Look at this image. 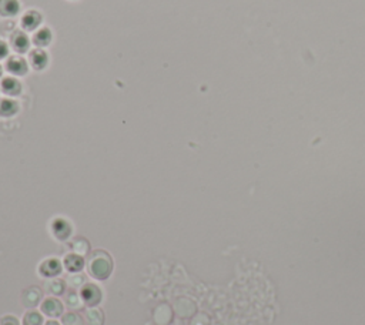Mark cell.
<instances>
[{"label":"cell","mask_w":365,"mask_h":325,"mask_svg":"<svg viewBox=\"0 0 365 325\" xmlns=\"http://www.w3.org/2000/svg\"><path fill=\"white\" fill-rule=\"evenodd\" d=\"M2 74H3V69H2V66H0V77H2Z\"/></svg>","instance_id":"cell-22"},{"label":"cell","mask_w":365,"mask_h":325,"mask_svg":"<svg viewBox=\"0 0 365 325\" xmlns=\"http://www.w3.org/2000/svg\"><path fill=\"white\" fill-rule=\"evenodd\" d=\"M52 290H53V293L56 294H60V293H63V290H64V286L62 284V283H52Z\"/></svg>","instance_id":"cell-20"},{"label":"cell","mask_w":365,"mask_h":325,"mask_svg":"<svg viewBox=\"0 0 365 325\" xmlns=\"http://www.w3.org/2000/svg\"><path fill=\"white\" fill-rule=\"evenodd\" d=\"M19 111V104L13 99H2L0 100V116L2 117H13Z\"/></svg>","instance_id":"cell-11"},{"label":"cell","mask_w":365,"mask_h":325,"mask_svg":"<svg viewBox=\"0 0 365 325\" xmlns=\"http://www.w3.org/2000/svg\"><path fill=\"white\" fill-rule=\"evenodd\" d=\"M63 324L64 325H83V321H81V318H80L77 314H67V315L63 318Z\"/></svg>","instance_id":"cell-17"},{"label":"cell","mask_w":365,"mask_h":325,"mask_svg":"<svg viewBox=\"0 0 365 325\" xmlns=\"http://www.w3.org/2000/svg\"><path fill=\"white\" fill-rule=\"evenodd\" d=\"M6 69L9 73H12L13 76H24L29 72V64L20 56H12L8 59Z\"/></svg>","instance_id":"cell-1"},{"label":"cell","mask_w":365,"mask_h":325,"mask_svg":"<svg viewBox=\"0 0 365 325\" xmlns=\"http://www.w3.org/2000/svg\"><path fill=\"white\" fill-rule=\"evenodd\" d=\"M41 22H43V16L40 15L39 12L29 10V12H26L23 17H22V27H23L26 32H33V30H36L37 27H40Z\"/></svg>","instance_id":"cell-3"},{"label":"cell","mask_w":365,"mask_h":325,"mask_svg":"<svg viewBox=\"0 0 365 325\" xmlns=\"http://www.w3.org/2000/svg\"><path fill=\"white\" fill-rule=\"evenodd\" d=\"M39 298H40V294L37 290H30V291H27V293L24 294V297H23L24 304H26V305H30V307L37 305Z\"/></svg>","instance_id":"cell-15"},{"label":"cell","mask_w":365,"mask_h":325,"mask_svg":"<svg viewBox=\"0 0 365 325\" xmlns=\"http://www.w3.org/2000/svg\"><path fill=\"white\" fill-rule=\"evenodd\" d=\"M52 41H53V33L48 27H41L33 36V43L39 49L48 48Z\"/></svg>","instance_id":"cell-8"},{"label":"cell","mask_w":365,"mask_h":325,"mask_svg":"<svg viewBox=\"0 0 365 325\" xmlns=\"http://www.w3.org/2000/svg\"><path fill=\"white\" fill-rule=\"evenodd\" d=\"M41 311L49 317H59L63 312V305L56 298H48L41 305Z\"/></svg>","instance_id":"cell-9"},{"label":"cell","mask_w":365,"mask_h":325,"mask_svg":"<svg viewBox=\"0 0 365 325\" xmlns=\"http://www.w3.org/2000/svg\"><path fill=\"white\" fill-rule=\"evenodd\" d=\"M12 46L17 53H26L30 49V39L24 32H16L12 36Z\"/></svg>","instance_id":"cell-5"},{"label":"cell","mask_w":365,"mask_h":325,"mask_svg":"<svg viewBox=\"0 0 365 325\" xmlns=\"http://www.w3.org/2000/svg\"><path fill=\"white\" fill-rule=\"evenodd\" d=\"M62 270V265L57 260H48L40 265V272L44 277H55Z\"/></svg>","instance_id":"cell-13"},{"label":"cell","mask_w":365,"mask_h":325,"mask_svg":"<svg viewBox=\"0 0 365 325\" xmlns=\"http://www.w3.org/2000/svg\"><path fill=\"white\" fill-rule=\"evenodd\" d=\"M20 12L19 0H0V15L3 17H15Z\"/></svg>","instance_id":"cell-10"},{"label":"cell","mask_w":365,"mask_h":325,"mask_svg":"<svg viewBox=\"0 0 365 325\" xmlns=\"http://www.w3.org/2000/svg\"><path fill=\"white\" fill-rule=\"evenodd\" d=\"M29 60H30L32 69L36 72H43L49 66V55L43 49L37 48L34 49L33 52H30Z\"/></svg>","instance_id":"cell-2"},{"label":"cell","mask_w":365,"mask_h":325,"mask_svg":"<svg viewBox=\"0 0 365 325\" xmlns=\"http://www.w3.org/2000/svg\"><path fill=\"white\" fill-rule=\"evenodd\" d=\"M0 325H19V321H17L15 317H5L2 318V321H0Z\"/></svg>","instance_id":"cell-18"},{"label":"cell","mask_w":365,"mask_h":325,"mask_svg":"<svg viewBox=\"0 0 365 325\" xmlns=\"http://www.w3.org/2000/svg\"><path fill=\"white\" fill-rule=\"evenodd\" d=\"M8 55H9L8 44H6L5 41H2V40H0V60H2V59H5V57H6Z\"/></svg>","instance_id":"cell-19"},{"label":"cell","mask_w":365,"mask_h":325,"mask_svg":"<svg viewBox=\"0 0 365 325\" xmlns=\"http://www.w3.org/2000/svg\"><path fill=\"white\" fill-rule=\"evenodd\" d=\"M53 233H55V236L57 238H60V240H64V238H67L70 236V233H72V227H70V224L63 220V218H57L53 221Z\"/></svg>","instance_id":"cell-12"},{"label":"cell","mask_w":365,"mask_h":325,"mask_svg":"<svg viewBox=\"0 0 365 325\" xmlns=\"http://www.w3.org/2000/svg\"><path fill=\"white\" fill-rule=\"evenodd\" d=\"M0 86H2V90H3L5 95L12 96V97L19 96L22 93V83L17 79H15V77H6V79H3Z\"/></svg>","instance_id":"cell-6"},{"label":"cell","mask_w":365,"mask_h":325,"mask_svg":"<svg viewBox=\"0 0 365 325\" xmlns=\"http://www.w3.org/2000/svg\"><path fill=\"white\" fill-rule=\"evenodd\" d=\"M111 262L109 258H97L92 264V274L99 280H104L110 275Z\"/></svg>","instance_id":"cell-4"},{"label":"cell","mask_w":365,"mask_h":325,"mask_svg":"<svg viewBox=\"0 0 365 325\" xmlns=\"http://www.w3.org/2000/svg\"><path fill=\"white\" fill-rule=\"evenodd\" d=\"M46 325H59V324H57V322H55V321H50V322H48Z\"/></svg>","instance_id":"cell-21"},{"label":"cell","mask_w":365,"mask_h":325,"mask_svg":"<svg viewBox=\"0 0 365 325\" xmlns=\"http://www.w3.org/2000/svg\"><path fill=\"white\" fill-rule=\"evenodd\" d=\"M41 322H43V319L39 312H29V314H26L23 319L24 325H41Z\"/></svg>","instance_id":"cell-16"},{"label":"cell","mask_w":365,"mask_h":325,"mask_svg":"<svg viewBox=\"0 0 365 325\" xmlns=\"http://www.w3.org/2000/svg\"><path fill=\"white\" fill-rule=\"evenodd\" d=\"M81 297H83V300H84V302H86L87 305H96V304H99V301L102 300V293H100V290L96 286L87 284V286L83 288V291H81Z\"/></svg>","instance_id":"cell-7"},{"label":"cell","mask_w":365,"mask_h":325,"mask_svg":"<svg viewBox=\"0 0 365 325\" xmlns=\"http://www.w3.org/2000/svg\"><path fill=\"white\" fill-rule=\"evenodd\" d=\"M64 265H66V268L69 271H80L83 268V265H84V261H83V258L79 257V255H74V254H70V255H67V258H66V261H64Z\"/></svg>","instance_id":"cell-14"}]
</instances>
